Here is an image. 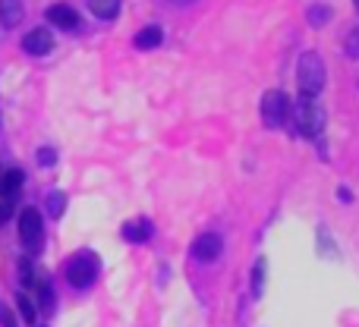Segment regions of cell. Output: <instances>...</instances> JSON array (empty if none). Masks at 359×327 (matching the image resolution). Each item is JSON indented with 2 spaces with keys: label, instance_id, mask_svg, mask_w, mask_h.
<instances>
[{
  "label": "cell",
  "instance_id": "obj_22",
  "mask_svg": "<svg viewBox=\"0 0 359 327\" xmlns=\"http://www.w3.org/2000/svg\"><path fill=\"white\" fill-rule=\"evenodd\" d=\"M0 324H4V327H16V318H13L10 305H4V302H0Z\"/></svg>",
  "mask_w": 359,
  "mask_h": 327
},
{
  "label": "cell",
  "instance_id": "obj_2",
  "mask_svg": "<svg viewBox=\"0 0 359 327\" xmlns=\"http://www.w3.org/2000/svg\"><path fill=\"white\" fill-rule=\"evenodd\" d=\"M293 113H297V126L306 139H318L325 132V111L316 98H299L293 104Z\"/></svg>",
  "mask_w": 359,
  "mask_h": 327
},
{
  "label": "cell",
  "instance_id": "obj_4",
  "mask_svg": "<svg viewBox=\"0 0 359 327\" xmlns=\"http://www.w3.org/2000/svg\"><path fill=\"white\" fill-rule=\"evenodd\" d=\"M19 239H22L25 252L29 255H38L44 246V221L38 214V208H25L19 214Z\"/></svg>",
  "mask_w": 359,
  "mask_h": 327
},
{
  "label": "cell",
  "instance_id": "obj_18",
  "mask_svg": "<svg viewBox=\"0 0 359 327\" xmlns=\"http://www.w3.org/2000/svg\"><path fill=\"white\" fill-rule=\"evenodd\" d=\"M38 305H41L44 312H50L54 309V290H50V284H38Z\"/></svg>",
  "mask_w": 359,
  "mask_h": 327
},
{
  "label": "cell",
  "instance_id": "obj_17",
  "mask_svg": "<svg viewBox=\"0 0 359 327\" xmlns=\"http://www.w3.org/2000/svg\"><path fill=\"white\" fill-rule=\"evenodd\" d=\"M16 305H19V315H22L25 321H29V324L35 321V302H32L25 293H19V296H16Z\"/></svg>",
  "mask_w": 359,
  "mask_h": 327
},
{
  "label": "cell",
  "instance_id": "obj_11",
  "mask_svg": "<svg viewBox=\"0 0 359 327\" xmlns=\"http://www.w3.org/2000/svg\"><path fill=\"white\" fill-rule=\"evenodd\" d=\"M22 0H0V25L4 29H16L22 22Z\"/></svg>",
  "mask_w": 359,
  "mask_h": 327
},
{
  "label": "cell",
  "instance_id": "obj_15",
  "mask_svg": "<svg viewBox=\"0 0 359 327\" xmlns=\"http://www.w3.org/2000/svg\"><path fill=\"white\" fill-rule=\"evenodd\" d=\"M265 274H268L265 258H259V261H255V267H252V296H255V299L265 293Z\"/></svg>",
  "mask_w": 359,
  "mask_h": 327
},
{
  "label": "cell",
  "instance_id": "obj_8",
  "mask_svg": "<svg viewBox=\"0 0 359 327\" xmlns=\"http://www.w3.org/2000/svg\"><path fill=\"white\" fill-rule=\"evenodd\" d=\"M48 22L57 25V29H79V13L69 4H54L48 6Z\"/></svg>",
  "mask_w": 359,
  "mask_h": 327
},
{
  "label": "cell",
  "instance_id": "obj_10",
  "mask_svg": "<svg viewBox=\"0 0 359 327\" xmlns=\"http://www.w3.org/2000/svg\"><path fill=\"white\" fill-rule=\"evenodd\" d=\"M25 173L19 167H10L6 173H0V198H16L19 189H22Z\"/></svg>",
  "mask_w": 359,
  "mask_h": 327
},
{
  "label": "cell",
  "instance_id": "obj_14",
  "mask_svg": "<svg viewBox=\"0 0 359 327\" xmlns=\"http://www.w3.org/2000/svg\"><path fill=\"white\" fill-rule=\"evenodd\" d=\"M306 19H309V25L322 29V25H328V22H331V6H328V4H316V6H309Z\"/></svg>",
  "mask_w": 359,
  "mask_h": 327
},
{
  "label": "cell",
  "instance_id": "obj_16",
  "mask_svg": "<svg viewBox=\"0 0 359 327\" xmlns=\"http://www.w3.org/2000/svg\"><path fill=\"white\" fill-rule=\"evenodd\" d=\"M44 204H48V214L50 217H63V211H67V195H63L60 189H54Z\"/></svg>",
  "mask_w": 359,
  "mask_h": 327
},
{
  "label": "cell",
  "instance_id": "obj_23",
  "mask_svg": "<svg viewBox=\"0 0 359 327\" xmlns=\"http://www.w3.org/2000/svg\"><path fill=\"white\" fill-rule=\"evenodd\" d=\"M353 6H356V13H359V0H353Z\"/></svg>",
  "mask_w": 359,
  "mask_h": 327
},
{
  "label": "cell",
  "instance_id": "obj_5",
  "mask_svg": "<svg viewBox=\"0 0 359 327\" xmlns=\"http://www.w3.org/2000/svg\"><path fill=\"white\" fill-rule=\"evenodd\" d=\"M67 280L69 286H76V290H86V286L95 284V277H98V258H95L92 252H79L76 258L67 261Z\"/></svg>",
  "mask_w": 359,
  "mask_h": 327
},
{
  "label": "cell",
  "instance_id": "obj_12",
  "mask_svg": "<svg viewBox=\"0 0 359 327\" xmlns=\"http://www.w3.org/2000/svg\"><path fill=\"white\" fill-rule=\"evenodd\" d=\"M161 41H164L161 25H145V29H139V35H136V48L139 50H151V48H158Z\"/></svg>",
  "mask_w": 359,
  "mask_h": 327
},
{
  "label": "cell",
  "instance_id": "obj_20",
  "mask_svg": "<svg viewBox=\"0 0 359 327\" xmlns=\"http://www.w3.org/2000/svg\"><path fill=\"white\" fill-rule=\"evenodd\" d=\"M13 204H16V198H0V223L10 221L13 214Z\"/></svg>",
  "mask_w": 359,
  "mask_h": 327
},
{
  "label": "cell",
  "instance_id": "obj_19",
  "mask_svg": "<svg viewBox=\"0 0 359 327\" xmlns=\"http://www.w3.org/2000/svg\"><path fill=\"white\" fill-rule=\"evenodd\" d=\"M344 50H347V57H353V60H359V25H356V29L347 35V41H344Z\"/></svg>",
  "mask_w": 359,
  "mask_h": 327
},
{
  "label": "cell",
  "instance_id": "obj_3",
  "mask_svg": "<svg viewBox=\"0 0 359 327\" xmlns=\"http://www.w3.org/2000/svg\"><path fill=\"white\" fill-rule=\"evenodd\" d=\"M262 120H265L268 130H284L287 117H290V98H287L284 92H278V88H271V92L262 95Z\"/></svg>",
  "mask_w": 359,
  "mask_h": 327
},
{
  "label": "cell",
  "instance_id": "obj_7",
  "mask_svg": "<svg viewBox=\"0 0 359 327\" xmlns=\"http://www.w3.org/2000/svg\"><path fill=\"white\" fill-rule=\"evenodd\" d=\"M50 48H54V35H50L48 29H32L29 35L22 38V50L32 57H44L50 54Z\"/></svg>",
  "mask_w": 359,
  "mask_h": 327
},
{
  "label": "cell",
  "instance_id": "obj_1",
  "mask_svg": "<svg viewBox=\"0 0 359 327\" xmlns=\"http://www.w3.org/2000/svg\"><path fill=\"white\" fill-rule=\"evenodd\" d=\"M325 79H328V69H325V60L316 54V50H306L299 54L297 63V85L303 92V98H318L325 88Z\"/></svg>",
  "mask_w": 359,
  "mask_h": 327
},
{
  "label": "cell",
  "instance_id": "obj_9",
  "mask_svg": "<svg viewBox=\"0 0 359 327\" xmlns=\"http://www.w3.org/2000/svg\"><path fill=\"white\" fill-rule=\"evenodd\" d=\"M155 236V223L149 217H139V221H130L123 227V239L126 242H149Z\"/></svg>",
  "mask_w": 359,
  "mask_h": 327
},
{
  "label": "cell",
  "instance_id": "obj_21",
  "mask_svg": "<svg viewBox=\"0 0 359 327\" xmlns=\"http://www.w3.org/2000/svg\"><path fill=\"white\" fill-rule=\"evenodd\" d=\"M54 161H57L54 148H41V151H38V164H41V167H54Z\"/></svg>",
  "mask_w": 359,
  "mask_h": 327
},
{
  "label": "cell",
  "instance_id": "obj_13",
  "mask_svg": "<svg viewBox=\"0 0 359 327\" xmlns=\"http://www.w3.org/2000/svg\"><path fill=\"white\" fill-rule=\"evenodd\" d=\"M88 10L98 19H114L120 13V0H88Z\"/></svg>",
  "mask_w": 359,
  "mask_h": 327
},
{
  "label": "cell",
  "instance_id": "obj_6",
  "mask_svg": "<svg viewBox=\"0 0 359 327\" xmlns=\"http://www.w3.org/2000/svg\"><path fill=\"white\" fill-rule=\"evenodd\" d=\"M192 258L198 261V265H211V261H217L221 258V252H224V239L217 233H202V236H196L192 239Z\"/></svg>",
  "mask_w": 359,
  "mask_h": 327
}]
</instances>
